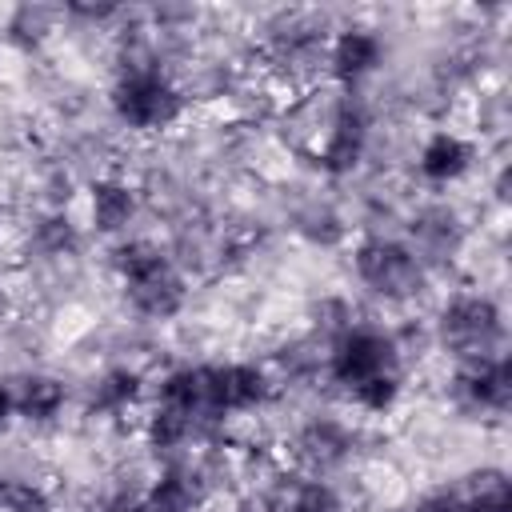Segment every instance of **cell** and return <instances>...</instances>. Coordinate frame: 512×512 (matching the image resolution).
<instances>
[{
  "mask_svg": "<svg viewBox=\"0 0 512 512\" xmlns=\"http://www.w3.org/2000/svg\"><path fill=\"white\" fill-rule=\"evenodd\" d=\"M108 276L116 280L128 312L144 324H168L188 312L192 304V280L172 260L168 244L152 236H124L112 240L104 252Z\"/></svg>",
  "mask_w": 512,
  "mask_h": 512,
  "instance_id": "1",
  "label": "cell"
},
{
  "mask_svg": "<svg viewBox=\"0 0 512 512\" xmlns=\"http://www.w3.org/2000/svg\"><path fill=\"white\" fill-rule=\"evenodd\" d=\"M424 320H428L432 352H444L448 364L500 356L508 348L504 304L484 284H464V288L440 292Z\"/></svg>",
  "mask_w": 512,
  "mask_h": 512,
  "instance_id": "2",
  "label": "cell"
},
{
  "mask_svg": "<svg viewBox=\"0 0 512 512\" xmlns=\"http://www.w3.org/2000/svg\"><path fill=\"white\" fill-rule=\"evenodd\" d=\"M104 100H108V116L128 136H164L192 108L188 96H184L180 76L172 68H164V64L112 68Z\"/></svg>",
  "mask_w": 512,
  "mask_h": 512,
  "instance_id": "3",
  "label": "cell"
},
{
  "mask_svg": "<svg viewBox=\"0 0 512 512\" xmlns=\"http://www.w3.org/2000/svg\"><path fill=\"white\" fill-rule=\"evenodd\" d=\"M352 280L384 308H416L432 296V272L400 232H356L348 244Z\"/></svg>",
  "mask_w": 512,
  "mask_h": 512,
  "instance_id": "4",
  "label": "cell"
},
{
  "mask_svg": "<svg viewBox=\"0 0 512 512\" xmlns=\"http://www.w3.org/2000/svg\"><path fill=\"white\" fill-rule=\"evenodd\" d=\"M380 376H408L400 340L380 320L360 316L352 328H344L336 340L324 344V384L344 400Z\"/></svg>",
  "mask_w": 512,
  "mask_h": 512,
  "instance_id": "5",
  "label": "cell"
},
{
  "mask_svg": "<svg viewBox=\"0 0 512 512\" xmlns=\"http://www.w3.org/2000/svg\"><path fill=\"white\" fill-rule=\"evenodd\" d=\"M376 148V112L368 104L364 92H348V88H336L332 96V112L324 120V128L316 132V140L308 144V160L320 176L328 180H348L356 176L368 156Z\"/></svg>",
  "mask_w": 512,
  "mask_h": 512,
  "instance_id": "6",
  "label": "cell"
},
{
  "mask_svg": "<svg viewBox=\"0 0 512 512\" xmlns=\"http://www.w3.org/2000/svg\"><path fill=\"white\" fill-rule=\"evenodd\" d=\"M364 444H368L364 424H356L336 408H316L292 424L284 444V464L312 476H336L360 460Z\"/></svg>",
  "mask_w": 512,
  "mask_h": 512,
  "instance_id": "7",
  "label": "cell"
},
{
  "mask_svg": "<svg viewBox=\"0 0 512 512\" xmlns=\"http://www.w3.org/2000/svg\"><path fill=\"white\" fill-rule=\"evenodd\" d=\"M444 404H448L460 420H480V424L504 420L508 408H512V368H508V352L448 364V376H444Z\"/></svg>",
  "mask_w": 512,
  "mask_h": 512,
  "instance_id": "8",
  "label": "cell"
},
{
  "mask_svg": "<svg viewBox=\"0 0 512 512\" xmlns=\"http://www.w3.org/2000/svg\"><path fill=\"white\" fill-rule=\"evenodd\" d=\"M400 236L408 240V248L420 256V264L440 276L448 272L464 252H468V220L464 212L444 200V196H428V200H416L408 212H404V224H400Z\"/></svg>",
  "mask_w": 512,
  "mask_h": 512,
  "instance_id": "9",
  "label": "cell"
},
{
  "mask_svg": "<svg viewBox=\"0 0 512 512\" xmlns=\"http://www.w3.org/2000/svg\"><path fill=\"white\" fill-rule=\"evenodd\" d=\"M80 208H84V232L112 244V240L132 236V224L144 212V192L120 168H108V172H96L92 180H84Z\"/></svg>",
  "mask_w": 512,
  "mask_h": 512,
  "instance_id": "10",
  "label": "cell"
},
{
  "mask_svg": "<svg viewBox=\"0 0 512 512\" xmlns=\"http://www.w3.org/2000/svg\"><path fill=\"white\" fill-rule=\"evenodd\" d=\"M384 40L380 28L364 24V20H348L336 24L324 48V76L332 80V88H364L380 68H384Z\"/></svg>",
  "mask_w": 512,
  "mask_h": 512,
  "instance_id": "11",
  "label": "cell"
},
{
  "mask_svg": "<svg viewBox=\"0 0 512 512\" xmlns=\"http://www.w3.org/2000/svg\"><path fill=\"white\" fill-rule=\"evenodd\" d=\"M476 156H480V144L468 132L440 124V128H428L420 136V144L412 148V172L428 192H440V188H452L464 176H472Z\"/></svg>",
  "mask_w": 512,
  "mask_h": 512,
  "instance_id": "12",
  "label": "cell"
},
{
  "mask_svg": "<svg viewBox=\"0 0 512 512\" xmlns=\"http://www.w3.org/2000/svg\"><path fill=\"white\" fill-rule=\"evenodd\" d=\"M148 404V376L132 360H112L84 384V416L88 420H128Z\"/></svg>",
  "mask_w": 512,
  "mask_h": 512,
  "instance_id": "13",
  "label": "cell"
},
{
  "mask_svg": "<svg viewBox=\"0 0 512 512\" xmlns=\"http://www.w3.org/2000/svg\"><path fill=\"white\" fill-rule=\"evenodd\" d=\"M84 248V224H76L72 208L68 212H52V208H36L28 216V224L20 228V256L32 268H64L80 256Z\"/></svg>",
  "mask_w": 512,
  "mask_h": 512,
  "instance_id": "14",
  "label": "cell"
},
{
  "mask_svg": "<svg viewBox=\"0 0 512 512\" xmlns=\"http://www.w3.org/2000/svg\"><path fill=\"white\" fill-rule=\"evenodd\" d=\"M12 400H16V420L28 428H52L68 400L72 388L64 384V376L48 372V368H28L20 376H12Z\"/></svg>",
  "mask_w": 512,
  "mask_h": 512,
  "instance_id": "15",
  "label": "cell"
},
{
  "mask_svg": "<svg viewBox=\"0 0 512 512\" xmlns=\"http://www.w3.org/2000/svg\"><path fill=\"white\" fill-rule=\"evenodd\" d=\"M56 32H64V12L60 8H44V4H16L0 16V44L16 56H32L40 52L48 40H56Z\"/></svg>",
  "mask_w": 512,
  "mask_h": 512,
  "instance_id": "16",
  "label": "cell"
},
{
  "mask_svg": "<svg viewBox=\"0 0 512 512\" xmlns=\"http://www.w3.org/2000/svg\"><path fill=\"white\" fill-rule=\"evenodd\" d=\"M292 232L308 244V248H340L352 236V220L344 216V208L328 196H308L304 204L292 208Z\"/></svg>",
  "mask_w": 512,
  "mask_h": 512,
  "instance_id": "17",
  "label": "cell"
},
{
  "mask_svg": "<svg viewBox=\"0 0 512 512\" xmlns=\"http://www.w3.org/2000/svg\"><path fill=\"white\" fill-rule=\"evenodd\" d=\"M452 496L460 512H508V472L500 464H476L452 484Z\"/></svg>",
  "mask_w": 512,
  "mask_h": 512,
  "instance_id": "18",
  "label": "cell"
},
{
  "mask_svg": "<svg viewBox=\"0 0 512 512\" xmlns=\"http://www.w3.org/2000/svg\"><path fill=\"white\" fill-rule=\"evenodd\" d=\"M360 320V308H356V300L348 296V292H320V296H312L308 300V308H304V332L312 336V340H320V344H328V340H336L344 328H352Z\"/></svg>",
  "mask_w": 512,
  "mask_h": 512,
  "instance_id": "19",
  "label": "cell"
},
{
  "mask_svg": "<svg viewBox=\"0 0 512 512\" xmlns=\"http://www.w3.org/2000/svg\"><path fill=\"white\" fill-rule=\"evenodd\" d=\"M0 512H56L52 492L32 476H0Z\"/></svg>",
  "mask_w": 512,
  "mask_h": 512,
  "instance_id": "20",
  "label": "cell"
},
{
  "mask_svg": "<svg viewBox=\"0 0 512 512\" xmlns=\"http://www.w3.org/2000/svg\"><path fill=\"white\" fill-rule=\"evenodd\" d=\"M392 512H460V504L452 496V484H440V488H424L420 496L400 500Z\"/></svg>",
  "mask_w": 512,
  "mask_h": 512,
  "instance_id": "21",
  "label": "cell"
},
{
  "mask_svg": "<svg viewBox=\"0 0 512 512\" xmlns=\"http://www.w3.org/2000/svg\"><path fill=\"white\" fill-rule=\"evenodd\" d=\"M16 420V400H12V380L0 376V432Z\"/></svg>",
  "mask_w": 512,
  "mask_h": 512,
  "instance_id": "22",
  "label": "cell"
},
{
  "mask_svg": "<svg viewBox=\"0 0 512 512\" xmlns=\"http://www.w3.org/2000/svg\"><path fill=\"white\" fill-rule=\"evenodd\" d=\"M12 316V292L4 288V280H0V324Z\"/></svg>",
  "mask_w": 512,
  "mask_h": 512,
  "instance_id": "23",
  "label": "cell"
}]
</instances>
